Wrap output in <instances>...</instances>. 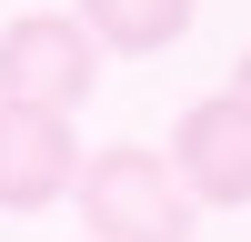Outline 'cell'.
<instances>
[{
    "instance_id": "6da1fadb",
    "label": "cell",
    "mask_w": 251,
    "mask_h": 242,
    "mask_svg": "<svg viewBox=\"0 0 251 242\" xmlns=\"http://www.w3.org/2000/svg\"><path fill=\"white\" fill-rule=\"evenodd\" d=\"M71 202H80V222H91V242H191V222H201V202L181 192L171 151H151V141L80 151Z\"/></svg>"
},
{
    "instance_id": "7a4b0ae2",
    "label": "cell",
    "mask_w": 251,
    "mask_h": 242,
    "mask_svg": "<svg viewBox=\"0 0 251 242\" xmlns=\"http://www.w3.org/2000/svg\"><path fill=\"white\" fill-rule=\"evenodd\" d=\"M91 91H100V40L80 30V10H20L0 30V101L80 111Z\"/></svg>"
},
{
    "instance_id": "3957f363",
    "label": "cell",
    "mask_w": 251,
    "mask_h": 242,
    "mask_svg": "<svg viewBox=\"0 0 251 242\" xmlns=\"http://www.w3.org/2000/svg\"><path fill=\"white\" fill-rule=\"evenodd\" d=\"M171 172L201 212H241L251 202V101L241 91H211L171 121Z\"/></svg>"
},
{
    "instance_id": "277c9868",
    "label": "cell",
    "mask_w": 251,
    "mask_h": 242,
    "mask_svg": "<svg viewBox=\"0 0 251 242\" xmlns=\"http://www.w3.org/2000/svg\"><path fill=\"white\" fill-rule=\"evenodd\" d=\"M80 182V131L71 111H30V101H0V212H40Z\"/></svg>"
},
{
    "instance_id": "5b68a950",
    "label": "cell",
    "mask_w": 251,
    "mask_h": 242,
    "mask_svg": "<svg viewBox=\"0 0 251 242\" xmlns=\"http://www.w3.org/2000/svg\"><path fill=\"white\" fill-rule=\"evenodd\" d=\"M191 10H201V0H80V30H91L100 51L151 60V51H171V40L191 30Z\"/></svg>"
},
{
    "instance_id": "8992f818",
    "label": "cell",
    "mask_w": 251,
    "mask_h": 242,
    "mask_svg": "<svg viewBox=\"0 0 251 242\" xmlns=\"http://www.w3.org/2000/svg\"><path fill=\"white\" fill-rule=\"evenodd\" d=\"M231 91H241V101H251V51H241V71H231Z\"/></svg>"
}]
</instances>
